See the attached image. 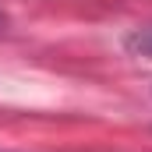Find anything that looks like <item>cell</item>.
I'll return each mask as SVG.
<instances>
[{"instance_id": "1", "label": "cell", "mask_w": 152, "mask_h": 152, "mask_svg": "<svg viewBox=\"0 0 152 152\" xmlns=\"http://www.w3.org/2000/svg\"><path fill=\"white\" fill-rule=\"evenodd\" d=\"M124 50H127V53H134V57L152 60V28H134L131 36L124 39Z\"/></svg>"}, {"instance_id": "2", "label": "cell", "mask_w": 152, "mask_h": 152, "mask_svg": "<svg viewBox=\"0 0 152 152\" xmlns=\"http://www.w3.org/2000/svg\"><path fill=\"white\" fill-rule=\"evenodd\" d=\"M0 25H7V14H4V11H0Z\"/></svg>"}]
</instances>
